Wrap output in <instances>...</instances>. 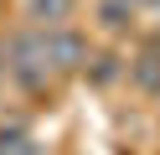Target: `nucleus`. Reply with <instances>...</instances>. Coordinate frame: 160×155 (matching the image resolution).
I'll use <instances>...</instances> for the list:
<instances>
[{"label":"nucleus","mask_w":160,"mask_h":155,"mask_svg":"<svg viewBox=\"0 0 160 155\" xmlns=\"http://www.w3.org/2000/svg\"><path fill=\"white\" fill-rule=\"evenodd\" d=\"M5 78H16V88L42 93L52 78V62H47V31H21L5 47Z\"/></svg>","instance_id":"nucleus-1"},{"label":"nucleus","mask_w":160,"mask_h":155,"mask_svg":"<svg viewBox=\"0 0 160 155\" xmlns=\"http://www.w3.org/2000/svg\"><path fill=\"white\" fill-rule=\"evenodd\" d=\"M47 62H52V72H78L88 62V41L72 26H47Z\"/></svg>","instance_id":"nucleus-2"},{"label":"nucleus","mask_w":160,"mask_h":155,"mask_svg":"<svg viewBox=\"0 0 160 155\" xmlns=\"http://www.w3.org/2000/svg\"><path fill=\"white\" fill-rule=\"evenodd\" d=\"M98 21H103V31H124L134 21V5L129 0H98Z\"/></svg>","instance_id":"nucleus-3"},{"label":"nucleus","mask_w":160,"mask_h":155,"mask_svg":"<svg viewBox=\"0 0 160 155\" xmlns=\"http://www.w3.org/2000/svg\"><path fill=\"white\" fill-rule=\"evenodd\" d=\"M0 155H36V140L21 124H11V129H0Z\"/></svg>","instance_id":"nucleus-4"},{"label":"nucleus","mask_w":160,"mask_h":155,"mask_svg":"<svg viewBox=\"0 0 160 155\" xmlns=\"http://www.w3.org/2000/svg\"><path fill=\"white\" fill-rule=\"evenodd\" d=\"M36 21H52V26H62L67 16H72V0H31Z\"/></svg>","instance_id":"nucleus-5"},{"label":"nucleus","mask_w":160,"mask_h":155,"mask_svg":"<svg viewBox=\"0 0 160 155\" xmlns=\"http://www.w3.org/2000/svg\"><path fill=\"white\" fill-rule=\"evenodd\" d=\"M0 83H5V52H0Z\"/></svg>","instance_id":"nucleus-6"},{"label":"nucleus","mask_w":160,"mask_h":155,"mask_svg":"<svg viewBox=\"0 0 160 155\" xmlns=\"http://www.w3.org/2000/svg\"><path fill=\"white\" fill-rule=\"evenodd\" d=\"M129 5H139V0H129Z\"/></svg>","instance_id":"nucleus-7"}]
</instances>
